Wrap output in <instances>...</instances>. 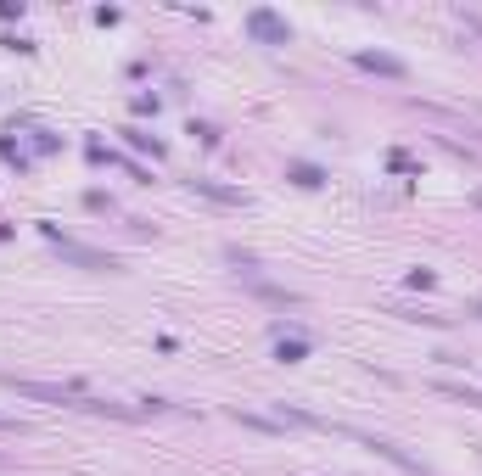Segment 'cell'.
Listing matches in <instances>:
<instances>
[{"label": "cell", "mask_w": 482, "mask_h": 476, "mask_svg": "<svg viewBox=\"0 0 482 476\" xmlns=\"http://www.w3.org/2000/svg\"><path fill=\"white\" fill-rule=\"evenodd\" d=\"M437 393H449V398H460V403H477V409H482V393H466V387H449V381H443Z\"/></svg>", "instance_id": "1"}, {"label": "cell", "mask_w": 482, "mask_h": 476, "mask_svg": "<svg viewBox=\"0 0 482 476\" xmlns=\"http://www.w3.org/2000/svg\"><path fill=\"white\" fill-rule=\"evenodd\" d=\"M477 314H482V309H477Z\"/></svg>", "instance_id": "2"}]
</instances>
